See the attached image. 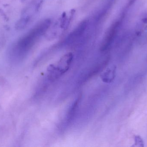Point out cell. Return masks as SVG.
Returning <instances> with one entry per match:
<instances>
[{"instance_id": "obj_1", "label": "cell", "mask_w": 147, "mask_h": 147, "mask_svg": "<svg viewBox=\"0 0 147 147\" xmlns=\"http://www.w3.org/2000/svg\"><path fill=\"white\" fill-rule=\"evenodd\" d=\"M51 24L50 19L42 21L14 43L8 53L10 62L12 64H18L22 61L36 42L46 33Z\"/></svg>"}, {"instance_id": "obj_2", "label": "cell", "mask_w": 147, "mask_h": 147, "mask_svg": "<svg viewBox=\"0 0 147 147\" xmlns=\"http://www.w3.org/2000/svg\"><path fill=\"white\" fill-rule=\"evenodd\" d=\"M43 0H32L25 8L20 19L16 24L17 30L26 28L34 20L42 7Z\"/></svg>"}, {"instance_id": "obj_3", "label": "cell", "mask_w": 147, "mask_h": 147, "mask_svg": "<svg viewBox=\"0 0 147 147\" xmlns=\"http://www.w3.org/2000/svg\"><path fill=\"white\" fill-rule=\"evenodd\" d=\"M74 10H71L68 14L64 12L60 18L52 26L51 25L47 32V35L49 39H54L61 35L69 27L73 19Z\"/></svg>"}, {"instance_id": "obj_4", "label": "cell", "mask_w": 147, "mask_h": 147, "mask_svg": "<svg viewBox=\"0 0 147 147\" xmlns=\"http://www.w3.org/2000/svg\"><path fill=\"white\" fill-rule=\"evenodd\" d=\"M73 58L72 54L69 53L61 58L57 66L51 65L48 68L50 78L52 79H56L66 72L70 66Z\"/></svg>"}, {"instance_id": "obj_5", "label": "cell", "mask_w": 147, "mask_h": 147, "mask_svg": "<svg viewBox=\"0 0 147 147\" xmlns=\"http://www.w3.org/2000/svg\"><path fill=\"white\" fill-rule=\"evenodd\" d=\"M88 26V21L85 20L81 22L66 37L65 44L71 45L81 40L85 35Z\"/></svg>"}, {"instance_id": "obj_6", "label": "cell", "mask_w": 147, "mask_h": 147, "mask_svg": "<svg viewBox=\"0 0 147 147\" xmlns=\"http://www.w3.org/2000/svg\"><path fill=\"white\" fill-rule=\"evenodd\" d=\"M121 22L122 19L116 21L107 31L101 44L100 49L102 51H106L112 45L118 33Z\"/></svg>"}, {"instance_id": "obj_7", "label": "cell", "mask_w": 147, "mask_h": 147, "mask_svg": "<svg viewBox=\"0 0 147 147\" xmlns=\"http://www.w3.org/2000/svg\"><path fill=\"white\" fill-rule=\"evenodd\" d=\"M115 67H113L108 69L106 72L104 73L102 79L104 82L110 83L113 81L115 76Z\"/></svg>"}]
</instances>
